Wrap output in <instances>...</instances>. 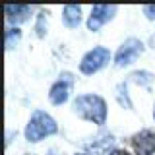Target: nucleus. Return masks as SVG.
Here are the masks:
<instances>
[{"label": "nucleus", "instance_id": "1", "mask_svg": "<svg viewBox=\"0 0 155 155\" xmlns=\"http://www.w3.org/2000/svg\"><path fill=\"white\" fill-rule=\"evenodd\" d=\"M74 113L95 124H105L107 120V103L99 95H80L74 101Z\"/></svg>", "mask_w": 155, "mask_h": 155}, {"label": "nucleus", "instance_id": "2", "mask_svg": "<svg viewBox=\"0 0 155 155\" xmlns=\"http://www.w3.org/2000/svg\"><path fill=\"white\" fill-rule=\"evenodd\" d=\"M56 130L58 126L51 114H47L45 110H35L25 126V140L27 142H41L47 136L56 134Z\"/></svg>", "mask_w": 155, "mask_h": 155}, {"label": "nucleus", "instance_id": "3", "mask_svg": "<svg viewBox=\"0 0 155 155\" xmlns=\"http://www.w3.org/2000/svg\"><path fill=\"white\" fill-rule=\"evenodd\" d=\"M110 60V51L107 47H95L93 51H89L81 58L80 62V72L85 76H91L95 72H99L101 68H105Z\"/></svg>", "mask_w": 155, "mask_h": 155}, {"label": "nucleus", "instance_id": "4", "mask_svg": "<svg viewBox=\"0 0 155 155\" xmlns=\"http://www.w3.org/2000/svg\"><path fill=\"white\" fill-rule=\"evenodd\" d=\"M142 52H143V43L140 39H136V37L126 39L122 45L118 47V51H116V56H114L116 68H124V66L134 64L142 56Z\"/></svg>", "mask_w": 155, "mask_h": 155}, {"label": "nucleus", "instance_id": "5", "mask_svg": "<svg viewBox=\"0 0 155 155\" xmlns=\"http://www.w3.org/2000/svg\"><path fill=\"white\" fill-rule=\"evenodd\" d=\"M114 14H116V6L114 4H97V6L91 8V16L89 19H87V29L89 31H99L101 27L105 25V23H109L110 19L114 18Z\"/></svg>", "mask_w": 155, "mask_h": 155}, {"label": "nucleus", "instance_id": "6", "mask_svg": "<svg viewBox=\"0 0 155 155\" xmlns=\"http://www.w3.org/2000/svg\"><path fill=\"white\" fill-rule=\"evenodd\" d=\"M72 76L70 74H62L60 80L56 84H52L51 91H48V99L52 105H64L70 97V87H72Z\"/></svg>", "mask_w": 155, "mask_h": 155}, {"label": "nucleus", "instance_id": "7", "mask_svg": "<svg viewBox=\"0 0 155 155\" xmlns=\"http://www.w3.org/2000/svg\"><path fill=\"white\" fill-rule=\"evenodd\" d=\"M132 145L138 155H153L155 151V134L149 130H142L132 138Z\"/></svg>", "mask_w": 155, "mask_h": 155}, {"label": "nucleus", "instance_id": "8", "mask_svg": "<svg viewBox=\"0 0 155 155\" xmlns=\"http://www.w3.org/2000/svg\"><path fill=\"white\" fill-rule=\"evenodd\" d=\"M4 12H6V19H8V23H21V21H25V19L31 16V8L25 6V4H6L4 6Z\"/></svg>", "mask_w": 155, "mask_h": 155}, {"label": "nucleus", "instance_id": "9", "mask_svg": "<svg viewBox=\"0 0 155 155\" xmlns=\"http://www.w3.org/2000/svg\"><path fill=\"white\" fill-rule=\"evenodd\" d=\"M62 21L68 29H76L81 23V8L76 4H66L62 10Z\"/></svg>", "mask_w": 155, "mask_h": 155}, {"label": "nucleus", "instance_id": "10", "mask_svg": "<svg viewBox=\"0 0 155 155\" xmlns=\"http://www.w3.org/2000/svg\"><path fill=\"white\" fill-rule=\"evenodd\" d=\"M113 142H114V138L110 134H105V132H101V134H97L95 138H93V142L89 143V149L93 151V155H97V153H103L109 145H113Z\"/></svg>", "mask_w": 155, "mask_h": 155}, {"label": "nucleus", "instance_id": "11", "mask_svg": "<svg viewBox=\"0 0 155 155\" xmlns=\"http://www.w3.org/2000/svg\"><path fill=\"white\" fill-rule=\"evenodd\" d=\"M153 80H155V76L151 74V72H145V70L134 72V74H130V76H128V81H134V84L143 85V87H149Z\"/></svg>", "mask_w": 155, "mask_h": 155}, {"label": "nucleus", "instance_id": "12", "mask_svg": "<svg viewBox=\"0 0 155 155\" xmlns=\"http://www.w3.org/2000/svg\"><path fill=\"white\" fill-rule=\"evenodd\" d=\"M116 101L120 103V107H124V109H132V101H130L128 97V85H126V81L116 85Z\"/></svg>", "mask_w": 155, "mask_h": 155}, {"label": "nucleus", "instance_id": "13", "mask_svg": "<svg viewBox=\"0 0 155 155\" xmlns=\"http://www.w3.org/2000/svg\"><path fill=\"white\" fill-rule=\"evenodd\" d=\"M19 39H21V31L18 27H8L6 29V48L12 51L14 47H18Z\"/></svg>", "mask_w": 155, "mask_h": 155}, {"label": "nucleus", "instance_id": "14", "mask_svg": "<svg viewBox=\"0 0 155 155\" xmlns=\"http://www.w3.org/2000/svg\"><path fill=\"white\" fill-rule=\"evenodd\" d=\"M143 14H145L149 19H155V6H145V8H143Z\"/></svg>", "mask_w": 155, "mask_h": 155}, {"label": "nucleus", "instance_id": "15", "mask_svg": "<svg viewBox=\"0 0 155 155\" xmlns=\"http://www.w3.org/2000/svg\"><path fill=\"white\" fill-rule=\"evenodd\" d=\"M109 155H130L128 151H124V149H113Z\"/></svg>", "mask_w": 155, "mask_h": 155}, {"label": "nucleus", "instance_id": "16", "mask_svg": "<svg viewBox=\"0 0 155 155\" xmlns=\"http://www.w3.org/2000/svg\"><path fill=\"white\" fill-rule=\"evenodd\" d=\"M153 118H155V109H153Z\"/></svg>", "mask_w": 155, "mask_h": 155}]
</instances>
